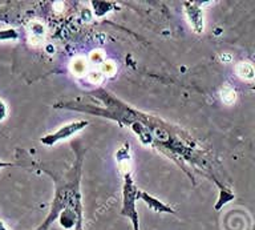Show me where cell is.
<instances>
[{"mask_svg": "<svg viewBox=\"0 0 255 230\" xmlns=\"http://www.w3.org/2000/svg\"><path fill=\"white\" fill-rule=\"evenodd\" d=\"M87 121H75V123L68 124V125H64V127L59 128L55 133L52 135H48L45 137L41 139V143L47 144V145H52V144H56L61 141V140L69 139L71 136H73L77 132L83 131L84 128L87 127Z\"/></svg>", "mask_w": 255, "mask_h": 230, "instance_id": "obj_1", "label": "cell"}, {"mask_svg": "<svg viewBox=\"0 0 255 230\" xmlns=\"http://www.w3.org/2000/svg\"><path fill=\"white\" fill-rule=\"evenodd\" d=\"M185 12L193 29L201 33L203 31V13L202 9L199 8V4L185 3Z\"/></svg>", "mask_w": 255, "mask_h": 230, "instance_id": "obj_2", "label": "cell"}, {"mask_svg": "<svg viewBox=\"0 0 255 230\" xmlns=\"http://www.w3.org/2000/svg\"><path fill=\"white\" fill-rule=\"evenodd\" d=\"M137 197H141V199L143 200V203L146 204L147 207L151 208L153 211L155 212H170L171 213V209L170 208H167L166 205H163L162 203H159L158 200L153 199L151 196H149L147 193H145V192H137Z\"/></svg>", "mask_w": 255, "mask_h": 230, "instance_id": "obj_3", "label": "cell"}, {"mask_svg": "<svg viewBox=\"0 0 255 230\" xmlns=\"http://www.w3.org/2000/svg\"><path fill=\"white\" fill-rule=\"evenodd\" d=\"M237 73L239 77L245 80H253L254 79V68L249 63H241L237 67Z\"/></svg>", "mask_w": 255, "mask_h": 230, "instance_id": "obj_4", "label": "cell"}, {"mask_svg": "<svg viewBox=\"0 0 255 230\" xmlns=\"http://www.w3.org/2000/svg\"><path fill=\"white\" fill-rule=\"evenodd\" d=\"M221 99H222V101L225 104L231 105L235 101V91L230 87H225L221 91Z\"/></svg>", "mask_w": 255, "mask_h": 230, "instance_id": "obj_5", "label": "cell"}, {"mask_svg": "<svg viewBox=\"0 0 255 230\" xmlns=\"http://www.w3.org/2000/svg\"><path fill=\"white\" fill-rule=\"evenodd\" d=\"M92 5L95 7V13L97 16H103L104 13H107V12L111 11V8L113 7V4L111 3H99V1L92 3Z\"/></svg>", "mask_w": 255, "mask_h": 230, "instance_id": "obj_6", "label": "cell"}, {"mask_svg": "<svg viewBox=\"0 0 255 230\" xmlns=\"http://www.w3.org/2000/svg\"><path fill=\"white\" fill-rule=\"evenodd\" d=\"M17 37H19L17 32H16L15 29H12V28H9V29H1V31H0V41L16 40Z\"/></svg>", "mask_w": 255, "mask_h": 230, "instance_id": "obj_7", "label": "cell"}, {"mask_svg": "<svg viewBox=\"0 0 255 230\" xmlns=\"http://www.w3.org/2000/svg\"><path fill=\"white\" fill-rule=\"evenodd\" d=\"M7 113H8L7 105L4 104L3 100L0 99V121H3V120L7 117Z\"/></svg>", "mask_w": 255, "mask_h": 230, "instance_id": "obj_8", "label": "cell"}, {"mask_svg": "<svg viewBox=\"0 0 255 230\" xmlns=\"http://www.w3.org/2000/svg\"><path fill=\"white\" fill-rule=\"evenodd\" d=\"M7 167H12V164L3 163V161H0V169H1V168H7Z\"/></svg>", "mask_w": 255, "mask_h": 230, "instance_id": "obj_9", "label": "cell"}]
</instances>
